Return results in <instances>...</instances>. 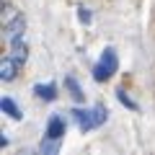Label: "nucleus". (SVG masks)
I'll return each mask as SVG.
<instances>
[{
	"instance_id": "6",
	"label": "nucleus",
	"mask_w": 155,
	"mask_h": 155,
	"mask_svg": "<svg viewBox=\"0 0 155 155\" xmlns=\"http://www.w3.org/2000/svg\"><path fill=\"white\" fill-rule=\"evenodd\" d=\"M11 54L16 57L21 65H26V60H28V44H26V39H16V41H11Z\"/></svg>"
},
{
	"instance_id": "10",
	"label": "nucleus",
	"mask_w": 155,
	"mask_h": 155,
	"mask_svg": "<svg viewBox=\"0 0 155 155\" xmlns=\"http://www.w3.org/2000/svg\"><path fill=\"white\" fill-rule=\"evenodd\" d=\"M39 153H44V155H54V153H60V140L44 137L41 142H39Z\"/></svg>"
},
{
	"instance_id": "1",
	"label": "nucleus",
	"mask_w": 155,
	"mask_h": 155,
	"mask_svg": "<svg viewBox=\"0 0 155 155\" xmlns=\"http://www.w3.org/2000/svg\"><path fill=\"white\" fill-rule=\"evenodd\" d=\"M72 114V119H75V124H78V129L80 132H91V129H98L101 124L109 119V111L104 109V106H93V109H72L70 111Z\"/></svg>"
},
{
	"instance_id": "3",
	"label": "nucleus",
	"mask_w": 155,
	"mask_h": 155,
	"mask_svg": "<svg viewBox=\"0 0 155 155\" xmlns=\"http://www.w3.org/2000/svg\"><path fill=\"white\" fill-rule=\"evenodd\" d=\"M23 34H26V18L18 13L13 21L3 23V36H5V41L11 44V41H16V39H23Z\"/></svg>"
},
{
	"instance_id": "8",
	"label": "nucleus",
	"mask_w": 155,
	"mask_h": 155,
	"mask_svg": "<svg viewBox=\"0 0 155 155\" xmlns=\"http://www.w3.org/2000/svg\"><path fill=\"white\" fill-rule=\"evenodd\" d=\"M65 88L70 91V96H72L75 101H85V93H83V88H80V83H78V80H75L72 75H67V78H65Z\"/></svg>"
},
{
	"instance_id": "2",
	"label": "nucleus",
	"mask_w": 155,
	"mask_h": 155,
	"mask_svg": "<svg viewBox=\"0 0 155 155\" xmlns=\"http://www.w3.org/2000/svg\"><path fill=\"white\" fill-rule=\"evenodd\" d=\"M119 70V57H116V49L114 47H106L101 60L93 65V78L98 83H106L109 78H114V72Z\"/></svg>"
},
{
	"instance_id": "11",
	"label": "nucleus",
	"mask_w": 155,
	"mask_h": 155,
	"mask_svg": "<svg viewBox=\"0 0 155 155\" xmlns=\"http://www.w3.org/2000/svg\"><path fill=\"white\" fill-rule=\"evenodd\" d=\"M18 16V11L8 3V0H3V23H8V21H13V18Z\"/></svg>"
},
{
	"instance_id": "5",
	"label": "nucleus",
	"mask_w": 155,
	"mask_h": 155,
	"mask_svg": "<svg viewBox=\"0 0 155 155\" xmlns=\"http://www.w3.org/2000/svg\"><path fill=\"white\" fill-rule=\"evenodd\" d=\"M67 132V122H65V116L60 114H52L49 116V122H47V134L44 137H52V140H62Z\"/></svg>"
},
{
	"instance_id": "7",
	"label": "nucleus",
	"mask_w": 155,
	"mask_h": 155,
	"mask_svg": "<svg viewBox=\"0 0 155 155\" xmlns=\"http://www.w3.org/2000/svg\"><path fill=\"white\" fill-rule=\"evenodd\" d=\"M34 93H36V98H41V101H54L57 98V85L54 83H36L34 85Z\"/></svg>"
},
{
	"instance_id": "4",
	"label": "nucleus",
	"mask_w": 155,
	"mask_h": 155,
	"mask_svg": "<svg viewBox=\"0 0 155 155\" xmlns=\"http://www.w3.org/2000/svg\"><path fill=\"white\" fill-rule=\"evenodd\" d=\"M21 67L23 65L13 54L3 57V62H0V78H3V83H13V80L18 78V70H21Z\"/></svg>"
},
{
	"instance_id": "9",
	"label": "nucleus",
	"mask_w": 155,
	"mask_h": 155,
	"mask_svg": "<svg viewBox=\"0 0 155 155\" xmlns=\"http://www.w3.org/2000/svg\"><path fill=\"white\" fill-rule=\"evenodd\" d=\"M0 109L5 111V114L11 116V119H21V109H18V104H16L13 98H8V96H5L3 101H0Z\"/></svg>"
},
{
	"instance_id": "13",
	"label": "nucleus",
	"mask_w": 155,
	"mask_h": 155,
	"mask_svg": "<svg viewBox=\"0 0 155 155\" xmlns=\"http://www.w3.org/2000/svg\"><path fill=\"white\" fill-rule=\"evenodd\" d=\"M78 16H80L83 23H91V11H88V8H78Z\"/></svg>"
},
{
	"instance_id": "12",
	"label": "nucleus",
	"mask_w": 155,
	"mask_h": 155,
	"mask_svg": "<svg viewBox=\"0 0 155 155\" xmlns=\"http://www.w3.org/2000/svg\"><path fill=\"white\" fill-rule=\"evenodd\" d=\"M116 96H119V101H122L124 106H129V109H132V111H137V104H134V101L129 98V96L124 93V91H116Z\"/></svg>"
}]
</instances>
